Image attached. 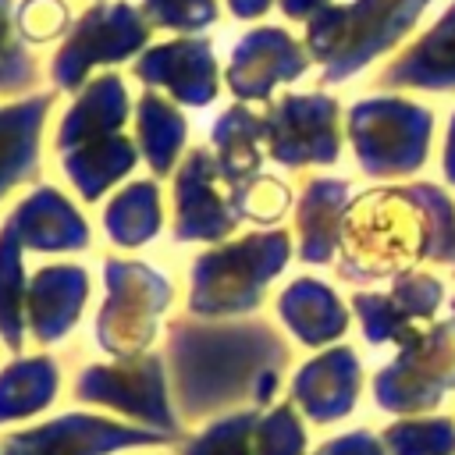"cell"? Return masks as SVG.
<instances>
[{"label":"cell","instance_id":"1","mask_svg":"<svg viewBox=\"0 0 455 455\" xmlns=\"http://www.w3.org/2000/svg\"><path fill=\"white\" fill-rule=\"evenodd\" d=\"M124 441H132V434H124L110 423L64 416V419L36 427L28 434L7 437L0 455H100V451L124 444Z\"/></svg>","mask_w":455,"mask_h":455},{"label":"cell","instance_id":"2","mask_svg":"<svg viewBox=\"0 0 455 455\" xmlns=\"http://www.w3.org/2000/svg\"><path fill=\"white\" fill-rule=\"evenodd\" d=\"M85 295V277L78 267H46L28 284V320L39 341H53L78 316Z\"/></svg>","mask_w":455,"mask_h":455},{"label":"cell","instance_id":"3","mask_svg":"<svg viewBox=\"0 0 455 455\" xmlns=\"http://www.w3.org/2000/svg\"><path fill=\"white\" fill-rule=\"evenodd\" d=\"M7 224L14 228L21 245H36V249H68L85 242V228L78 213L53 188H36Z\"/></svg>","mask_w":455,"mask_h":455},{"label":"cell","instance_id":"4","mask_svg":"<svg viewBox=\"0 0 455 455\" xmlns=\"http://www.w3.org/2000/svg\"><path fill=\"white\" fill-rule=\"evenodd\" d=\"M46 107H50L46 96L0 107V196H7V188L18 185L32 171Z\"/></svg>","mask_w":455,"mask_h":455},{"label":"cell","instance_id":"5","mask_svg":"<svg viewBox=\"0 0 455 455\" xmlns=\"http://www.w3.org/2000/svg\"><path fill=\"white\" fill-rule=\"evenodd\" d=\"M57 387V370L46 355L18 359L0 373V423L39 412Z\"/></svg>","mask_w":455,"mask_h":455},{"label":"cell","instance_id":"6","mask_svg":"<svg viewBox=\"0 0 455 455\" xmlns=\"http://www.w3.org/2000/svg\"><path fill=\"white\" fill-rule=\"evenodd\" d=\"M21 302H25V277H21V242L11 224L0 231V338L11 348H21Z\"/></svg>","mask_w":455,"mask_h":455},{"label":"cell","instance_id":"7","mask_svg":"<svg viewBox=\"0 0 455 455\" xmlns=\"http://www.w3.org/2000/svg\"><path fill=\"white\" fill-rule=\"evenodd\" d=\"M32 78H36V64L14 36L11 0H0V92H18L32 85Z\"/></svg>","mask_w":455,"mask_h":455},{"label":"cell","instance_id":"8","mask_svg":"<svg viewBox=\"0 0 455 455\" xmlns=\"http://www.w3.org/2000/svg\"><path fill=\"white\" fill-rule=\"evenodd\" d=\"M64 4L60 0H25L21 11H18V32L32 43L39 39H50L53 32H60L64 25Z\"/></svg>","mask_w":455,"mask_h":455}]
</instances>
